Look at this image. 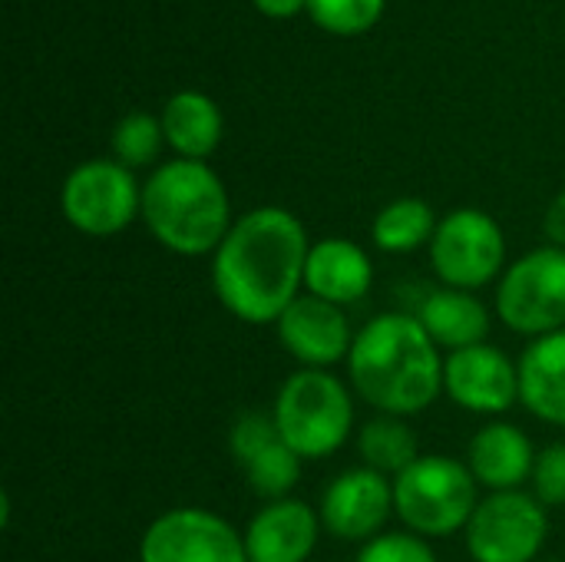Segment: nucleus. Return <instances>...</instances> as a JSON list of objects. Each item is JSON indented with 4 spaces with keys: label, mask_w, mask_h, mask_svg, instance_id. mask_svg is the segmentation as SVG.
<instances>
[{
    "label": "nucleus",
    "mask_w": 565,
    "mask_h": 562,
    "mask_svg": "<svg viewBox=\"0 0 565 562\" xmlns=\"http://www.w3.org/2000/svg\"><path fill=\"white\" fill-rule=\"evenodd\" d=\"M159 119H162L166 146L175 152V159L209 162L222 142V132H225V119H222L218 103L212 96H205L202 89L172 93L166 99Z\"/></svg>",
    "instance_id": "19"
},
{
    "label": "nucleus",
    "mask_w": 565,
    "mask_h": 562,
    "mask_svg": "<svg viewBox=\"0 0 565 562\" xmlns=\"http://www.w3.org/2000/svg\"><path fill=\"white\" fill-rule=\"evenodd\" d=\"M480 500V484L467 460L447 454H424L394 480L397 523L430 543L463 533Z\"/></svg>",
    "instance_id": "5"
},
{
    "label": "nucleus",
    "mask_w": 565,
    "mask_h": 562,
    "mask_svg": "<svg viewBox=\"0 0 565 562\" xmlns=\"http://www.w3.org/2000/svg\"><path fill=\"white\" fill-rule=\"evenodd\" d=\"M311 238L285 205L242 212L212 255L209 282L218 305L242 325H271L305 295Z\"/></svg>",
    "instance_id": "1"
},
{
    "label": "nucleus",
    "mask_w": 565,
    "mask_h": 562,
    "mask_svg": "<svg viewBox=\"0 0 565 562\" xmlns=\"http://www.w3.org/2000/svg\"><path fill=\"white\" fill-rule=\"evenodd\" d=\"M301 467H305V460L278 437L275 444H268L262 454H255L238 470L245 474L248 490L262 503H275V500H288L291 497V490L301 480Z\"/></svg>",
    "instance_id": "22"
},
{
    "label": "nucleus",
    "mask_w": 565,
    "mask_h": 562,
    "mask_svg": "<svg viewBox=\"0 0 565 562\" xmlns=\"http://www.w3.org/2000/svg\"><path fill=\"white\" fill-rule=\"evenodd\" d=\"M444 394L467 414L500 421L520 404V361L490 341L454 351L444 361Z\"/></svg>",
    "instance_id": "11"
},
{
    "label": "nucleus",
    "mask_w": 565,
    "mask_h": 562,
    "mask_svg": "<svg viewBox=\"0 0 565 562\" xmlns=\"http://www.w3.org/2000/svg\"><path fill=\"white\" fill-rule=\"evenodd\" d=\"M232 222L228 189L209 162L169 159L142 182V225L179 258H212Z\"/></svg>",
    "instance_id": "3"
},
{
    "label": "nucleus",
    "mask_w": 565,
    "mask_h": 562,
    "mask_svg": "<svg viewBox=\"0 0 565 562\" xmlns=\"http://www.w3.org/2000/svg\"><path fill=\"white\" fill-rule=\"evenodd\" d=\"M258 13L271 17V20H288L298 17L301 10L308 13V0H252Z\"/></svg>",
    "instance_id": "29"
},
{
    "label": "nucleus",
    "mask_w": 565,
    "mask_h": 562,
    "mask_svg": "<svg viewBox=\"0 0 565 562\" xmlns=\"http://www.w3.org/2000/svg\"><path fill=\"white\" fill-rule=\"evenodd\" d=\"M109 146H113V159L122 162L126 169H132V172L146 169L159 159V152L166 146L162 119L146 109H132L113 126Z\"/></svg>",
    "instance_id": "23"
},
{
    "label": "nucleus",
    "mask_w": 565,
    "mask_h": 562,
    "mask_svg": "<svg viewBox=\"0 0 565 562\" xmlns=\"http://www.w3.org/2000/svg\"><path fill=\"white\" fill-rule=\"evenodd\" d=\"M60 212L79 235L113 238L142 219V185L116 159H86L66 172Z\"/></svg>",
    "instance_id": "8"
},
{
    "label": "nucleus",
    "mask_w": 565,
    "mask_h": 562,
    "mask_svg": "<svg viewBox=\"0 0 565 562\" xmlns=\"http://www.w3.org/2000/svg\"><path fill=\"white\" fill-rule=\"evenodd\" d=\"M437 222L440 219L430 209V202L417 195H401L374 215L371 242L384 255H414L420 248H430Z\"/></svg>",
    "instance_id": "20"
},
{
    "label": "nucleus",
    "mask_w": 565,
    "mask_h": 562,
    "mask_svg": "<svg viewBox=\"0 0 565 562\" xmlns=\"http://www.w3.org/2000/svg\"><path fill=\"white\" fill-rule=\"evenodd\" d=\"M550 540V510L530 490L487 494L463 543L473 562H536Z\"/></svg>",
    "instance_id": "9"
},
{
    "label": "nucleus",
    "mask_w": 565,
    "mask_h": 562,
    "mask_svg": "<svg viewBox=\"0 0 565 562\" xmlns=\"http://www.w3.org/2000/svg\"><path fill=\"white\" fill-rule=\"evenodd\" d=\"M374 285V262L354 238L328 235L311 242L305 265V295L331 301L338 308L358 305Z\"/></svg>",
    "instance_id": "16"
},
{
    "label": "nucleus",
    "mask_w": 565,
    "mask_h": 562,
    "mask_svg": "<svg viewBox=\"0 0 565 562\" xmlns=\"http://www.w3.org/2000/svg\"><path fill=\"white\" fill-rule=\"evenodd\" d=\"M543 232H546V245L565 248V189L550 202L543 215Z\"/></svg>",
    "instance_id": "28"
},
{
    "label": "nucleus",
    "mask_w": 565,
    "mask_h": 562,
    "mask_svg": "<svg viewBox=\"0 0 565 562\" xmlns=\"http://www.w3.org/2000/svg\"><path fill=\"white\" fill-rule=\"evenodd\" d=\"M530 494L546 510L565 507V441H553L536 454L533 477H530Z\"/></svg>",
    "instance_id": "27"
},
{
    "label": "nucleus",
    "mask_w": 565,
    "mask_h": 562,
    "mask_svg": "<svg viewBox=\"0 0 565 562\" xmlns=\"http://www.w3.org/2000/svg\"><path fill=\"white\" fill-rule=\"evenodd\" d=\"M497 318L530 341L565 328V248L540 245L507 265L493 295Z\"/></svg>",
    "instance_id": "6"
},
{
    "label": "nucleus",
    "mask_w": 565,
    "mask_h": 562,
    "mask_svg": "<svg viewBox=\"0 0 565 562\" xmlns=\"http://www.w3.org/2000/svg\"><path fill=\"white\" fill-rule=\"evenodd\" d=\"M354 562H437L430 540L411 533V530H384L381 537L367 540L358 550Z\"/></svg>",
    "instance_id": "25"
},
{
    "label": "nucleus",
    "mask_w": 565,
    "mask_h": 562,
    "mask_svg": "<svg viewBox=\"0 0 565 562\" xmlns=\"http://www.w3.org/2000/svg\"><path fill=\"white\" fill-rule=\"evenodd\" d=\"M414 315L444 354L490 341L493 315L477 291L437 285L420 298Z\"/></svg>",
    "instance_id": "17"
},
{
    "label": "nucleus",
    "mask_w": 565,
    "mask_h": 562,
    "mask_svg": "<svg viewBox=\"0 0 565 562\" xmlns=\"http://www.w3.org/2000/svg\"><path fill=\"white\" fill-rule=\"evenodd\" d=\"M139 562H248L245 537L205 507H169L139 537Z\"/></svg>",
    "instance_id": "10"
},
{
    "label": "nucleus",
    "mask_w": 565,
    "mask_h": 562,
    "mask_svg": "<svg viewBox=\"0 0 565 562\" xmlns=\"http://www.w3.org/2000/svg\"><path fill=\"white\" fill-rule=\"evenodd\" d=\"M427 255L437 282L463 291H480L500 282L510 265L503 225L490 212L473 205L440 215Z\"/></svg>",
    "instance_id": "7"
},
{
    "label": "nucleus",
    "mask_w": 565,
    "mask_h": 562,
    "mask_svg": "<svg viewBox=\"0 0 565 562\" xmlns=\"http://www.w3.org/2000/svg\"><path fill=\"white\" fill-rule=\"evenodd\" d=\"M321 533L324 527L318 510L298 497L262 503L242 530L248 562H308L321 543Z\"/></svg>",
    "instance_id": "14"
},
{
    "label": "nucleus",
    "mask_w": 565,
    "mask_h": 562,
    "mask_svg": "<svg viewBox=\"0 0 565 562\" xmlns=\"http://www.w3.org/2000/svg\"><path fill=\"white\" fill-rule=\"evenodd\" d=\"M447 354L411 311H381L364 321L348 354V384L374 414L417 417L444 394Z\"/></svg>",
    "instance_id": "2"
},
{
    "label": "nucleus",
    "mask_w": 565,
    "mask_h": 562,
    "mask_svg": "<svg viewBox=\"0 0 565 562\" xmlns=\"http://www.w3.org/2000/svg\"><path fill=\"white\" fill-rule=\"evenodd\" d=\"M520 404L543 424L565 427V328L520 354Z\"/></svg>",
    "instance_id": "18"
},
{
    "label": "nucleus",
    "mask_w": 565,
    "mask_h": 562,
    "mask_svg": "<svg viewBox=\"0 0 565 562\" xmlns=\"http://www.w3.org/2000/svg\"><path fill=\"white\" fill-rule=\"evenodd\" d=\"M556 562H559V560H556Z\"/></svg>",
    "instance_id": "30"
},
{
    "label": "nucleus",
    "mask_w": 565,
    "mask_h": 562,
    "mask_svg": "<svg viewBox=\"0 0 565 562\" xmlns=\"http://www.w3.org/2000/svg\"><path fill=\"white\" fill-rule=\"evenodd\" d=\"M281 434H278V427H275V417H271V411L265 414V411H245V414H238L235 421H232V427H228V454H232V460L242 467V464H248L255 454H262L268 444H275Z\"/></svg>",
    "instance_id": "26"
},
{
    "label": "nucleus",
    "mask_w": 565,
    "mask_h": 562,
    "mask_svg": "<svg viewBox=\"0 0 565 562\" xmlns=\"http://www.w3.org/2000/svg\"><path fill=\"white\" fill-rule=\"evenodd\" d=\"M318 517L328 537L364 547L367 540L381 537L394 517V480L364 464L341 470L324 487Z\"/></svg>",
    "instance_id": "12"
},
{
    "label": "nucleus",
    "mask_w": 565,
    "mask_h": 562,
    "mask_svg": "<svg viewBox=\"0 0 565 562\" xmlns=\"http://www.w3.org/2000/svg\"><path fill=\"white\" fill-rule=\"evenodd\" d=\"M275 335L285 354L298 361V368L334 371L338 364H348L358 331L351 328L344 308L321 301L315 295H301L275 321Z\"/></svg>",
    "instance_id": "13"
},
{
    "label": "nucleus",
    "mask_w": 565,
    "mask_h": 562,
    "mask_svg": "<svg viewBox=\"0 0 565 562\" xmlns=\"http://www.w3.org/2000/svg\"><path fill=\"white\" fill-rule=\"evenodd\" d=\"M271 417L281 441L308 464L334 457L354 434V391L334 371H291L275 401Z\"/></svg>",
    "instance_id": "4"
},
{
    "label": "nucleus",
    "mask_w": 565,
    "mask_h": 562,
    "mask_svg": "<svg viewBox=\"0 0 565 562\" xmlns=\"http://www.w3.org/2000/svg\"><path fill=\"white\" fill-rule=\"evenodd\" d=\"M536 447L530 434L507 421H487L467 444V467L477 477L480 490L507 494L523 490L533 477Z\"/></svg>",
    "instance_id": "15"
},
{
    "label": "nucleus",
    "mask_w": 565,
    "mask_h": 562,
    "mask_svg": "<svg viewBox=\"0 0 565 562\" xmlns=\"http://www.w3.org/2000/svg\"><path fill=\"white\" fill-rule=\"evenodd\" d=\"M384 7L387 0H308V17L334 36H358L384 17Z\"/></svg>",
    "instance_id": "24"
},
{
    "label": "nucleus",
    "mask_w": 565,
    "mask_h": 562,
    "mask_svg": "<svg viewBox=\"0 0 565 562\" xmlns=\"http://www.w3.org/2000/svg\"><path fill=\"white\" fill-rule=\"evenodd\" d=\"M358 457L364 467L397 480L414 460L424 457V450L407 417L374 414L358 427Z\"/></svg>",
    "instance_id": "21"
}]
</instances>
